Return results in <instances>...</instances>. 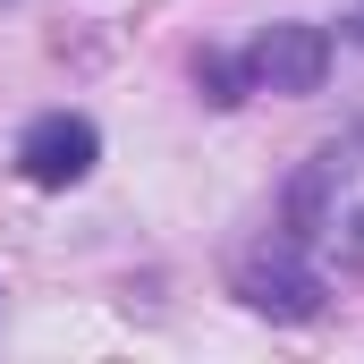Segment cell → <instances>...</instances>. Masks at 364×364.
Masks as SVG:
<instances>
[{"label":"cell","instance_id":"5","mask_svg":"<svg viewBox=\"0 0 364 364\" xmlns=\"http://www.w3.org/2000/svg\"><path fill=\"white\" fill-rule=\"evenodd\" d=\"M195 77H203V102H220V110H229V102H237V77H246V68H229V60H212V51H203V68H195Z\"/></svg>","mask_w":364,"mask_h":364},{"label":"cell","instance_id":"2","mask_svg":"<svg viewBox=\"0 0 364 364\" xmlns=\"http://www.w3.org/2000/svg\"><path fill=\"white\" fill-rule=\"evenodd\" d=\"M237 296H246L255 314H272V322H314L331 288H322L314 246H305L296 229H263V237L237 255Z\"/></svg>","mask_w":364,"mask_h":364},{"label":"cell","instance_id":"1","mask_svg":"<svg viewBox=\"0 0 364 364\" xmlns=\"http://www.w3.org/2000/svg\"><path fill=\"white\" fill-rule=\"evenodd\" d=\"M279 229H296L314 255H339L348 272H364V119L348 136H331L279 195Z\"/></svg>","mask_w":364,"mask_h":364},{"label":"cell","instance_id":"6","mask_svg":"<svg viewBox=\"0 0 364 364\" xmlns=\"http://www.w3.org/2000/svg\"><path fill=\"white\" fill-rule=\"evenodd\" d=\"M348 34H356V43H364V0H356V17H348Z\"/></svg>","mask_w":364,"mask_h":364},{"label":"cell","instance_id":"3","mask_svg":"<svg viewBox=\"0 0 364 364\" xmlns=\"http://www.w3.org/2000/svg\"><path fill=\"white\" fill-rule=\"evenodd\" d=\"M322 77H331V34L305 26V17H279V26H263V34L246 43V85L255 93L305 102V93H322Z\"/></svg>","mask_w":364,"mask_h":364},{"label":"cell","instance_id":"4","mask_svg":"<svg viewBox=\"0 0 364 364\" xmlns=\"http://www.w3.org/2000/svg\"><path fill=\"white\" fill-rule=\"evenodd\" d=\"M93 161H102V136H93V119H77V110H43L17 136V170L34 186H77Z\"/></svg>","mask_w":364,"mask_h":364}]
</instances>
